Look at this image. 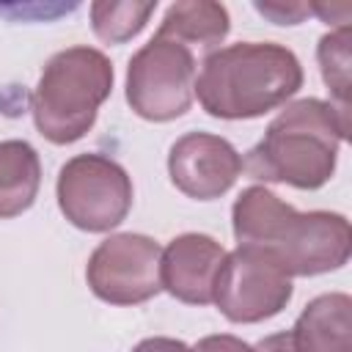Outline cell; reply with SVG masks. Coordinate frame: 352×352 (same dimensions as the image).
Wrapping results in <instances>:
<instances>
[{
  "label": "cell",
  "mask_w": 352,
  "mask_h": 352,
  "mask_svg": "<svg viewBox=\"0 0 352 352\" xmlns=\"http://www.w3.org/2000/svg\"><path fill=\"white\" fill-rule=\"evenodd\" d=\"M239 245L270 250L289 275H322L349 261L352 228L338 212H297L267 187H245L231 209Z\"/></svg>",
  "instance_id": "obj_1"
},
{
  "label": "cell",
  "mask_w": 352,
  "mask_h": 352,
  "mask_svg": "<svg viewBox=\"0 0 352 352\" xmlns=\"http://www.w3.org/2000/svg\"><path fill=\"white\" fill-rule=\"evenodd\" d=\"M346 132L349 113L314 96L297 99L270 121L264 138L248 151L242 168L261 182L319 190L336 173L338 146Z\"/></svg>",
  "instance_id": "obj_2"
},
{
  "label": "cell",
  "mask_w": 352,
  "mask_h": 352,
  "mask_svg": "<svg viewBox=\"0 0 352 352\" xmlns=\"http://www.w3.org/2000/svg\"><path fill=\"white\" fill-rule=\"evenodd\" d=\"M302 88L297 55L275 41H239L201 60L195 96L201 107L226 121L258 118Z\"/></svg>",
  "instance_id": "obj_3"
},
{
  "label": "cell",
  "mask_w": 352,
  "mask_h": 352,
  "mask_svg": "<svg viewBox=\"0 0 352 352\" xmlns=\"http://www.w3.org/2000/svg\"><path fill=\"white\" fill-rule=\"evenodd\" d=\"M113 77V63L102 50L77 44L55 52L30 94L36 129L55 146L80 140L110 96Z\"/></svg>",
  "instance_id": "obj_4"
},
{
  "label": "cell",
  "mask_w": 352,
  "mask_h": 352,
  "mask_svg": "<svg viewBox=\"0 0 352 352\" xmlns=\"http://www.w3.org/2000/svg\"><path fill=\"white\" fill-rule=\"evenodd\" d=\"M195 96V52L154 36L126 66V102L146 121L184 116Z\"/></svg>",
  "instance_id": "obj_5"
},
{
  "label": "cell",
  "mask_w": 352,
  "mask_h": 352,
  "mask_svg": "<svg viewBox=\"0 0 352 352\" xmlns=\"http://www.w3.org/2000/svg\"><path fill=\"white\" fill-rule=\"evenodd\" d=\"M55 192L66 220L91 234L116 228L132 209V179L104 154L72 157L58 173Z\"/></svg>",
  "instance_id": "obj_6"
},
{
  "label": "cell",
  "mask_w": 352,
  "mask_h": 352,
  "mask_svg": "<svg viewBox=\"0 0 352 352\" xmlns=\"http://www.w3.org/2000/svg\"><path fill=\"white\" fill-rule=\"evenodd\" d=\"M292 275L264 248L239 245L226 253L212 302L228 322L256 324L280 314L292 300Z\"/></svg>",
  "instance_id": "obj_7"
},
{
  "label": "cell",
  "mask_w": 352,
  "mask_h": 352,
  "mask_svg": "<svg viewBox=\"0 0 352 352\" xmlns=\"http://www.w3.org/2000/svg\"><path fill=\"white\" fill-rule=\"evenodd\" d=\"M162 248L146 234H113L88 258L85 280L110 305H138L162 292Z\"/></svg>",
  "instance_id": "obj_8"
},
{
  "label": "cell",
  "mask_w": 352,
  "mask_h": 352,
  "mask_svg": "<svg viewBox=\"0 0 352 352\" xmlns=\"http://www.w3.org/2000/svg\"><path fill=\"white\" fill-rule=\"evenodd\" d=\"M168 173L173 187L187 198L214 201L234 187L242 173V157L220 135L187 132L170 146Z\"/></svg>",
  "instance_id": "obj_9"
},
{
  "label": "cell",
  "mask_w": 352,
  "mask_h": 352,
  "mask_svg": "<svg viewBox=\"0 0 352 352\" xmlns=\"http://www.w3.org/2000/svg\"><path fill=\"white\" fill-rule=\"evenodd\" d=\"M223 258V245L209 234H179L165 245L160 258L162 289L187 305H209Z\"/></svg>",
  "instance_id": "obj_10"
},
{
  "label": "cell",
  "mask_w": 352,
  "mask_h": 352,
  "mask_svg": "<svg viewBox=\"0 0 352 352\" xmlns=\"http://www.w3.org/2000/svg\"><path fill=\"white\" fill-rule=\"evenodd\" d=\"M289 336L294 352H352V297L344 292L314 297Z\"/></svg>",
  "instance_id": "obj_11"
},
{
  "label": "cell",
  "mask_w": 352,
  "mask_h": 352,
  "mask_svg": "<svg viewBox=\"0 0 352 352\" xmlns=\"http://www.w3.org/2000/svg\"><path fill=\"white\" fill-rule=\"evenodd\" d=\"M231 30V19L223 3H212V0H182L173 3L157 33L162 38L179 41L187 50H201V52H214L220 47V41L228 36Z\"/></svg>",
  "instance_id": "obj_12"
},
{
  "label": "cell",
  "mask_w": 352,
  "mask_h": 352,
  "mask_svg": "<svg viewBox=\"0 0 352 352\" xmlns=\"http://www.w3.org/2000/svg\"><path fill=\"white\" fill-rule=\"evenodd\" d=\"M41 187V160L25 140L0 143V220L28 212Z\"/></svg>",
  "instance_id": "obj_13"
},
{
  "label": "cell",
  "mask_w": 352,
  "mask_h": 352,
  "mask_svg": "<svg viewBox=\"0 0 352 352\" xmlns=\"http://www.w3.org/2000/svg\"><path fill=\"white\" fill-rule=\"evenodd\" d=\"M154 8H157V0L154 3L96 0V3H91V25H94V33L104 44H124V41L135 38L146 28V22L151 19Z\"/></svg>",
  "instance_id": "obj_14"
},
{
  "label": "cell",
  "mask_w": 352,
  "mask_h": 352,
  "mask_svg": "<svg viewBox=\"0 0 352 352\" xmlns=\"http://www.w3.org/2000/svg\"><path fill=\"white\" fill-rule=\"evenodd\" d=\"M349 25L330 30L319 38L316 60L322 69V80L333 94V104L349 113Z\"/></svg>",
  "instance_id": "obj_15"
},
{
  "label": "cell",
  "mask_w": 352,
  "mask_h": 352,
  "mask_svg": "<svg viewBox=\"0 0 352 352\" xmlns=\"http://www.w3.org/2000/svg\"><path fill=\"white\" fill-rule=\"evenodd\" d=\"M256 11L270 16L275 25H297L305 14H311V6L305 3H256Z\"/></svg>",
  "instance_id": "obj_16"
},
{
  "label": "cell",
  "mask_w": 352,
  "mask_h": 352,
  "mask_svg": "<svg viewBox=\"0 0 352 352\" xmlns=\"http://www.w3.org/2000/svg\"><path fill=\"white\" fill-rule=\"evenodd\" d=\"M195 352H256L250 344H245L242 338L236 336H228V333H220V336H206L201 338L195 346Z\"/></svg>",
  "instance_id": "obj_17"
},
{
  "label": "cell",
  "mask_w": 352,
  "mask_h": 352,
  "mask_svg": "<svg viewBox=\"0 0 352 352\" xmlns=\"http://www.w3.org/2000/svg\"><path fill=\"white\" fill-rule=\"evenodd\" d=\"M132 352H195V349L187 346L184 341L165 338V336H154V338H143L140 344H135Z\"/></svg>",
  "instance_id": "obj_18"
},
{
  "label": "cell",
  "mask_w": 352,
  "mask_h": 352,
  "mask_svg": "<svg viewBox=\"0 0 352 352\" xmlns=\"http://www.w3.org/2000/svg\"><path fill=\"white\" fill-rule=\"evenodd\" d=\"M253 349H256V352H294V346H292V336H289V333H272V336L261 338Z\"/></svg>",
  "instance_id": "obj_19"
}]
</instances>
